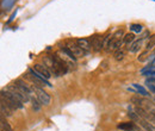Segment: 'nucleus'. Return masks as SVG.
Segmentation results:
<instances>
[{
  "label": "nucleus",
  "instance_id": "obj_17",
  "mask_svg": "<svg viewBox=\"0 0 155 131\" xmlns=\"http://www.w3.org/2000/svg\"><path fill=\"white\" fill-rule=\"evenodd\" d=\"M154 48H155V35H152L150 37L148 38V42L146 44V50L152 51Z\"/></svg>",
  "mask_w": 155,
  "mask_h": 131
},
{
  "label": "nucleus",
  "instance_id": "obj_16",
  "mask_svg": "<svg viewBox=\"0 0 155 131\" xmlns=\"http://www.w3.org/2000/svg\"><path fill=\"white\" fill-rule=\"evenodd\" d=\"M135 41H136L135 34H127V35H124V37H123V43L127 44V45H131Z\"/></svg>",
  "mask_w": 155,
  "mask_h": 131
},
{
  "label": "nucleus",
  "instance_id": "obj_9",
  "mask_svg": "<svg viewBox=\"0 0 155 131\" xmlns=\"http://www.w3.org/2000/svg\"><path fill=\"white\" fill-rule=\"evenodd\" d=\"M91 41V45H92V50L94 53H99L103 49V42H104V37L100 35H94L93 37L90 38Z\"/></svg>",
  "mask_w": 155,
  "mask_h": 131
},
{
  "label": "nucleus",
  "instance_id": "obj_14",
  "mask_svg": "<svg viewBox=\"0 0 155 131\" xmlns=\"http://www.w3.org/2000/svg\"><path fill=\"white\" fill-rule=\"evenodd\" d=\"M136 128V124L135 122H125V123H122L118 125V129L120 130H124V131H135Z\"/></svg>",
  "mask_w": 155,
  "mask_h": 131
},
{
  "label": "nucleus",
  "instance_id": "obj_21",
  "mask_svg": "<svg viewBox=\"0 0 155 131\" xmlns=\"http://www.w3.org/2000/svg\"><path fill=\"white\" fill-rule=\"evenodd\" d=\"M31 104H32V109H34L35 111H39V110H41L42 104L39 103V100L37 98H31Z\"/></svg>",
  "mask_w": 155,
  "mask_h": 131
},
{
  "label": "nucleus",
  "instance_id": "obj_10",
  "mask_svg": "<svg viewBox=\"0 0 155 131\" xmlns=\"http://www.w3.org/2000/svg\"><path fill=\"white\" fill-rule=\"evenodd\" d=\"M0 107H1V117H11L12 113L15 112L16 110L4 99L1 98V104H0Z\"/></svg>",
  "mask_w": 155,
  "mask_h": 131
},
{
  "label": "nucleus",
  "instance_id": "obj_7",
  "mask_svg": "<svg viewBox=\"0 0 155 131\" xmlns=\"http://www.w3.org/2000/svg\"><path fill=\"white\" fill-rule=\"evenodd\" d=\"M42 60H43V64L49 69V72L54 76H60L61 75L60 72H58V67H56V64H55V61H54L53 56H44Z\"/></svg>",
  "mask_w": 155,
  "mask_h": 131
},
{
  "label": "nucleus",
  "instance_id": "obj_20",
  "mask_svg": "<svg viewBox=\"0 0 155 131\" xmlns=\"http://www.w3.org/2000/svg\"><path fill=\"white\" fill-rule=\"evenodd\" d=\"M149 53H150V51L144 50L143 53L140 54V56L137 57V60H138L140 62H146V61H148V58H149Z\"/></svg>",
  "mask_w": 155,
  "mask_h": 131
},
{
  "label": "nucleus",
  "instance_id": "obj_1",
  "mask_svg": "<svg viewBox=\"0 0 155 131\" xmlns=\"http://www.w3.org/2000/svg\"><path fill=\"white\" fill-rule=\"evenodd\" d=\"M130 101H131V104H134L135 106H138V107L146 110L147 112L155 114V103L153 100L146 99V98L140 97V95H134V97L130 99Z\"/></svg>",
  "mask_w": 155,
  "mask_h": 131
},
{
  "label": "nucleus",
  "instance_id": "obj_13",
  "mask_svg": "<svg viewBox=\"0 0 155 131\" xmlns=\"http://www.w3.org/2000/svg\"><path fill=\"white\" fill-rule=\"evenodd\" d=\"M34 69L41 76H43L44 79H50V76H51V73L49 72V69L44 66V64H39V63H36L35 66H34Z\"/></svg>",
  "mask_w": 155,
  "mask_h": 131
},
{
  "label": "nucleus",
  "instance_id": "obj_4",
  "mask_svg": "<svg viewBox=\"0 0 155 131\" xmlns=\"http://www.w3.org/2000/svg\"><path fill=\"white\" fill-rule=\"evenodd\" d=\"M64 47H66V48H68L77 58L78 57H82V56H85V55H86V54L81 50V48L79 47L77 39H68V41H66V45H64Z\"/></svg>",
  "mask_w": 155,
  "mask_h": 131
},
{
  "label": "nucleus",
  "instance_id": "obj_23",
  "mask_svg": "<svg viewBox=\"0 0 155 131\" xmlns=\"http://www.w3.org/2000/svg\"><path fill=\"white\" fill-rule=\"evenodd\" d=\"M130 30L136 32V34H140V32H142V25H140V24H131L130 25Z\"/></svg>",
  "mask_w": 155,
  "mask_h": 131
},
{
  "label": "nucleus",
  "instance_id": "obj_25",
  "mask_svg": "<svg viewBox=\"0 0 155 131\" xmlns=\"http://www.w3.org/2000/svg\"><path fill=\"white\" fill-rule=\"evenodd\" d=\"M155 68V58H153L150 62H149V64L144 68V69H142V70H148V69H154Z\"/></svg>",
  "mask_w": 155,
  "mask_h": 131
},
{
  "label": "nucleus",
  "instance_id": "obj_26",
  "mask_svg": "<svg viewBox=\"0 0 155 131\" xmlns=\"http://www.w3.org/2000/svg\"><path fill=\"white\" fill-rule=\"evenodd\" d=\"M147 87H148V90H149L152 93L155 94V85H152V84H148V82H147Z\"/></svg>",
  "mask_w": 155,
  "mask_h": 131
},
{
  "label": "nucleus",
  "instance_id": "obj_3",
  "mask_svg": "<svg viewBox=\"0 0 155 131\" xmlns=\"http://www.w3.org/2000/svg\"><path fill=\"white\" fill-rule=\"evenodd\" d=\"M26 75L31 79V81H32V82L35 84V86H37V87H42V86H51L50 82H49L47 79H44L43 76H41L34 68H29L28 74Z\"/></svg>",
  "mask_w": 155,
  "mask_h": 131
},
{
  "label": "nucleus",
  "instance_id": "obj_18",
  "mask_svg": "<svg viewBox=\"0 0 155 131\" xmlns=\"http://www.w3.org/2000/svg\"><path fill=\"white\" fill-rule=\"evenodd\" d=\"M111 38H112V35H106V36L104 37V42H103V50H105V51H107V53H109V49H110Z\"/></svg>",
  "mask_w": 155,
  "mask_h": 131
},
{
  "label": "nucleus",
  "instance_id": "obj_2",
  "mask_svg": "<svg viewBox=\"0 0 155 131\" xmlns=\"http://www.w3.org/2000/svg\"><path fill=\"white\" fill-rule=\"evenodd\" d=\"M1 98H4L15 110H18V109H23L24 107V103L20 101L17 97H15L11 92H8L7 90H2L1 91Z\"/></svg>",
  "mask_w": 155,
  "mask_h": 131
},
{
  "label": "nucleus",
  "instance_id": "obj_8",
  "mask_svg": "<svg viewBox=\"0 0 155 131\" xmlns=\"http://www.w3.org/2000/svg\"><path fill=\"white\" fill-rule=\"evenodd\" d=\"M5 90H7L8 92H11V93L13 94L15 97H17L20 101H23V103H26V101L31 100V98H30V97H28L26 94L23 93V92L20 91V90L17 87V86H16V85H10V86H7Z\"/></svg>",
  "mask_w": 155,
  "mask_h": 131
},
{
  "label": "nucleus",
  "instance_id": "obj_19",
  "mask_svg": "<svg viewBox=\"0 0 155 131\" xmlns=\"http://www.w3.org/2000/svg\"><path fill=\"white\" fill-rule=\"evenodd\" d=\"M133 87L135 88L137 93H141L142 95H144V97H148V95H149V93L147 92V90H144V88H143L142 86H140L138 84H134V85H133Z\"/></svg>",
  "mask_w": 155,
  "mask_h": 131
},
{
  "label": "nucleus",
  "instance_id": "obj_6",
  "mask_svg": "<svg viewBox=\"0 0 155 131\" xmlns=\"http://www.w3.org/2000/svg\"><path fill=\"white\" fill-rule=\"evenodd\" d=\"M32 90H34V92L36 93V98L38 99L39 103H41L42 105H49V104H50V95L47 93L43 88L35 86Z\"/></svg>",
  "mask_w": 155,
  "mask_h": 131
},
{
  "label": "nucleus",
  "instance_id": "obj_15",
  "mask_svg": "<svg viewBox=\"0 0 155 131\" xmlns=\"http://www.w3.org/2000/svg\"><path fill=\"white\" fill-rule=\"evenodd\" d=\"M0 129H1V131H13L12 126H11L10 123L5 119V117H1V120H0Z\"/></svg>",
  "mask_w": 155,
  "mask_h": 131
},
{
  "label": "nucleus",
  "instance_id": "obj_27",
  "mask_svg": "<svg viewBox=\"0 0 155 131\" xmlns=\"http://www.w3.org/2000/svg\"><path fill=\"white\" fill-rule=\"evenodd\" d=\"M147 82H148V84H155V76L147 79Z\"/></svg>",
  "mask_w": 155,
  "mask_h": 131
},
{
  "label": "nucleus",
  "instance_id": "obj_11",
  "mask_svg": "<svg viewBox=\"0 0 155 131\" xmlns=\"http://www.w3.org/2000/svg\"><path fill=\"white\" fill-rule=\"evenodd\" d=\"M15 85L19 88L23 93L26 94L28 97H30V95L32 94V91H34V90H32V88H30V86H29L24 80H21V79H17V80L15 81Z\"/></svg>",
  "mask_w": 155,
  "mask_h": 131
},
{
  "label": "nucleus",
  "instance_id": "obj_5",
  "mask_svg": "<svg viewBox=\"0 0 155 131\" xmlns=\"http://www.w3.org/2000/svg\"><path fill=\"white\" fill-rule=\"evenodd\" d=\"M149 37H150V32H149V31H144V32L141 35V38H140V39H136L135 42L129 47V51H130V53H137V51H140V49L143 47L144 41Z\"/></svg>",
  "mask_w": 155,
  "mask_h": 131
},
{
  "label": "nucleus",
  "instance_id": "obj_22",
  "mask_svg": "<svg viewBox=\"0 0 155 131\" xmlns=\"http://www.w3.org/2000/svg\"><path fill=\"white\" fill-rule=\"evenodd\" d=\"M125 56V53H124V50L123 49H118L115 51V58H116L117 61H120V60H123Z\"/></svg>",
  "mask_w": 155,
  "mask_h": 131
},
{
  "label": "nucleus",
  "instance_id": "obj_12",
  "mask_svg": "<svg viewBox=\"0 0 155 131\" xmlns=\"http://www.w3.org/2000/svg\"><path fill=\"white\" fill-rule=\"evenodd\" d=\"M79 47L81 48V50L85 53V54H88L92 49V45H91V41L87 39V38H78L77 39Z\"/></svg>",
  "mask_w": 155,
  "mask_h": 131
},
{
  "label": "nucleus",
  "instance_id": "obj_24",
  "mask_svg": "<svg viewBox=\"0 0 155 131\" xmlns=\"http://www.w3.org/2000/svg\"><path fill=\"white\" fill-rule=\"evenodd\" d=\"M142 74L144 76H149V77H153L155 76V69H148V70H142Z\"/></svg>",
  "mask_w": 155,
  "mask_h": 131
}]
</instances>
